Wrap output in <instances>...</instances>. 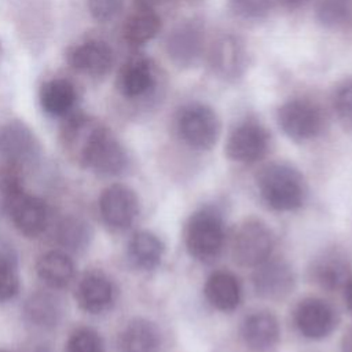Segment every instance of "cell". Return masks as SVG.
Returning <instances> with one entry per match:
<instances>
[{
    "mask_svg": "<svg viewBox=\"0 0 352 352\" xmlns=\"http://www.w3.org/2000/svg\"><path fill=\"white\" fill-rule=\"evenodd\" d=\"M205 29L201 21L191 18L179 22L166 36L165 50L169 59L182 69L192 67L204 54Z\"/></svg>",
    "mask_w": 352,
    "mask_h": 352,
    "instance_id": "obj_9",
    "label": "cell"
},
{
    "mask_svg": "<svg viewBox=\"0 0 352 352\" xmlns=\"http://www.w3.org/2000/svg\"><path fill=\"white\" fill-rule=\"evenodd\" d=\"M36 271L45 286L56 290L66 287L73 280L76 267L66 252L51 250L38 258Z\"/></svg>",
    "mask_w": 352,
    "mask_h": 352,
    "instance_id": "obj_26",
    "label": "cell"
},
{
    "mask_svg": "<svg viewBox=\"0 0 352 352\" xmlns=\"http://www.w3.org/2000/svg\"><path fill=\"white\" fill-rule=\"evenodd\" d=\"M7 216L11 219L15 228L29 238L41 235L50 224L48 205L41 198L28 192L19 197Z\"/></svg>",
    "mask_w": 352,
    "mask_h": 352,
    "instance_id": "obj_18",
    "label": "cell"
},
{
    "mask_svg": "<svg viewBox=\"0 0 352 352\" xmlns=\"http://www.w3.org/2000/svg\"><path fill=\"white\" fill-rule=\"evenodd\" d=\"M309 0H275V3L280 4L282 7L287 8V10H296L302 7L304 4H307Z\"/></svg>",
    "mask_w": 352,
    "mask_h": 352,
    "instance_id": "obj_37",
    "label": "cell"
},
{
    "mask_svg": "<svg viewBox=\"0 0 352 352\" xmlns=\"http://www.w3.org/2000/svg\"><path fill=\"white\" fill-rule=\"evenodd\" d=\"M252 283L257 296L276 301L287 297L293 292L296 275L286 261L270 257L254 267Z\"/></svg>",
    "mask_w": 352,
    "mask_h": 352,
    "instance_id": "obj_12",
    "label": "cell"
},
{
    "mask_svg": "<svg viewBox=\"0 0 352 352\" xmlns=\"http://www.w3.org/2000/svg\"><path fill=\"white\" fill-rule=\"evenodd\" d=\"M22 172L0 165V212L7 214L11 206L25 194Z\"/></svg>",
    "mask_w": 352,
    "mask_h": 352,
    "instance_id": "obj_29",
    "label": "cell"
},
{
    "mask_svg": "<svg viewBox=\"0 0 352 352\" xmlns=\"http://www.w3.org/2000/svg\"><path fill=\"white\" fill-rule=\"evenodd\" d=\"M204 293L208 302L221 312L236 309L242 300L239 279L232 272L224 270L214 271L208 276Z\"/></svg>",
    "mask_w": 352,
    "mask_h": 352,
    "instance_id": "obj_22",
    "label": "cell"
},
{
    "mask_svg": "<svg viewBox=\"0 0 352 352\" xmlns=\"http://www.w3.org/2000/svg\"><path fill=\"white\" fill-rule=\"evenodd\" d=\"M226 226L221 213L212 206L194 212L184 231V243L188 254L201 263L214 261L223 252Z\"/></svg>",
    "mask_w": 352,
    "mask_h": 352,
    "instance_id": "obj_2",
    "label": "cell"
},
{
    "mask_svg": "<svg viewBox=\"0 0 352 352\" xmlns=\"http://www.w3.org/2000/svg\"><path fill=\"white\" fill-rule=\"evenodd\" d=\"M161 30V18L154 8L136 6V8L128 15L122 34L124 40L133 47L143 45L151 41Z\"/></svg>",
    "mask_w": 352,
    "mask_h": 352,
    "instance_id": "obj_27",
    "label": "cell"
},
{
    "mask_svg": "<svg viewBox=\"0 0 352 352\" xmlns=\"http://www.w3.org/2000/svg\"><path fill=\"white\" fill-rule=\"evenodd\" d=\"M41 158V144L23 121L12 120L0 129V162L18 170L34 166Z\"/></svg>",
    "mask_w": 352,
    "mask_h": 352,
    "instance_id": "obj_4",
    "label": "cell"
},
{
    "mask_svg": "<svg viewBox=\"0 0 352 352\" xmlns=\"http://www.w3.org/2000/svg\"><path fill=\"white\" fill-rule=\"evenodd\" d=\"M176 129L188 147L210 150L220 138L221 122L210 106L201 102H190L179 109Z\"/></svg>",
    "mask_w": 352,
    "mask_h": 352,
    "instance_id": "obj_3",
    "label": "cell"
},
{
    "mask_svg": "<svg viewBox=\"0 0 352 352\" xmlns=\"http://www.w3.org/2000/svg\"><path fill=\"white\" fill-rule=\"evenodd\" d=\"M275 236L267 223L258 219L245 220L232 239V257L242 267H257L271 257Z\"/></svg>",
    "mask_w": 352,
    "mask_h": 352,
    "instance_id": "obj_6",
    "label": "cell"
},
{
    "mask_svg": "<svg viewBox=\"0 0 352 352\" xmlns=\"http://www.w3.org/2000/svg\"><path fill=\"white\" fill-rule=\"evenodd\" d=\"M161 334L155 323L146 318L129 320L118 337V352H158Z\"/></svg>",
    "mask_w": 352,
    "mask_h": 352,
    "instance_id": "obj_24",
    "label": "cell"
},
{
    "mask_svg": "<svg viewBox=\"0 0 352 352\" xmlns=\"http://www.w3.org/2000/svg\"><path fill=\"white\" fill-rule=\"evenodd\" d=\"M309 276L326 290L344 289L352 279V261L340 248L323 249L312 258Z\"/></svg>",
    "mask_w": 352,
    "mask_h": 352,
    "instance_id": "obj_13",
    "label": "cell"
},
{
    "mask_svg": "<svg viewBox=\"0 0 352 352\" xmlns=\"http://www.w3.org/2000/svg\"><path fill=\"white\" fill-rule=\"evenodd\" d=\"M276 121L282 132L292 140L304 143L318 138L324 128L322 109L308 99H290L276 113Z\"/></svg>",
    "mask_w": 352,
    "mask_h": 352,
    "instance_id": "obj_5",
    "label": "cell"
},
{
    "mask_svg": "<svg viewBox=\"0 0 352 352\" xmlns=\"http://www.w3.org/2000/svg\"><path fill=\"white\" fill-rule=\"evenodd\" d=\"M0 265L18 270V252L14 245L3 236H0Z\"/></svg>",
    "mask_w": 352,
    "mask_h": 352,
    "instance_id": "obj_36",
    "label": "cell"
},
{
    "mask_svg": "<svg viewBox=\"0 0 352 352\" xmlns=\"http://www.w3.org/2000/svg\"><path fill=\"white\" fill-rule=\"evenodd\" d=\"M341 352H352V327L342 337Z\"/></svg>",
    "mask_w": 352,
    "mask_h": 352,
    "instance_id": "obj_38",
    "label": "cell"
},
{
    "mask_svg": "<svg viewBox=\"0 0 352 352\" xmlns=\"http://www.w3.org/2000/svg\"><path fill=\"white\" fill-rule=\"evenodd\" d=\"M88 11L98 22H110L122 11L124 0H88Z\"/></svg>",
    "mask_w": 352,
    "mask_h": 352,
    "instance_id": "obj_34",
    "label": "cell"
},
{
    "mask_svg": "<svg viewBox=\"0 0 352 352\" xmlns=\"http://www.w3.org/2000/svg\"><path fill=\"white\" fill-rule=\"evenodd\" d=\"M270 140L267 128L257 120L248 118L231 129L226 143V154L234 162L250 165L265 157Z\"/></svg>",
    "mask_w": 352,
    "mask_h": 352,
    "instance_id": "obj_8",
    "label": "cell"
},
{
    "mask_svg": "<svg viewBox=\"0 0 352 352\" xmlns=\"http://www.w3.org/2000/svg\"><path fill=\"white\" fill-rule=\"evenodd\" d=\"M166 0H136V6H143V7H150L154 8L158 4L165 3Z\"/></svg>",
    "mask_w": 352,
    "mask_h": 352,
    "instance_id": "obj_40",
    "label": "cell"
},
{
    "mask_svg": "<svg viewBox=\"0 0 352 352\" xmlns=\"http://www.w3.org/2000/svg\"><path fill=\"white\" fill-rule=\"evenodd\" d=\"M293 322L298 333L308 340H323L337 327V312L318 297L302 298L293 312Z\"/></svg>",
    "mask_w": 352,
    "mask_h": 352,
    "instance_id": "obj_11",
    "label": "cell"
},
{
    "mask_svg": "<svg viewBox=\"0 0 352 352\" xmlns=\"http://www.w3.org/2000/svg\"><path fill=\"white\" fill-rule=\"evenodd\" d=\"M241 337L249 349L254 352H268L279 341V322L276 316L268 311L252 312L241 324Z\"/></svg>",
    "mask_w": 352,
    "mask_h": 352,
    "instance_id": "obj_19",
    "label": "cell"
},
{
    "mask_svg": "<svg viewBox=\"0 0 352 352\" xmlns=\"http://www.w3.org/2000/svg\"><path fill=\"white\" fill-rule=\"evenodd\" d=\"M76 300L82 311L94 315L103 314L114 304V283L102 271H88L77 283Z\"/></svg>",
    "mask_w": 352,
    "mask_h": 352,
    "instance_id": "obj_16",
    "label": "cell"
},
{
    "mask_svg": "<svg viewBox=\"0 0 352 352\" xmlns=\"http://www.w3.org/2000/svg\"><path fill=\"white\" fill-rule=\"evenodd\" d=\"M275 0H228L234 15L248 21H257L267 16Z\"/></svg>",
    "mask_w": 352,
    "mask_h": 352,
    "instance_id": "obj_33",
    "label": "cell"
},
{
    "mask_svg": "<svg viewBox=\"0 0 352 352\" xmlns=\"http://www.w3.org/2000/svg\"><path fill=\"white\" fill-rule=\"evenodd\" d=\"M65 314L62 300L51 292H36L23 305L25 320L40 330H50L59 324Z\"/></svg>",
    "mask_w": 352,
    "mask_h": 352,
    "instance_id": "obj_21",
    "label": "cell"
},
{
    "mask_svg": "<svg viewBox=\"0 0 352 352\" xmlns=\"http://www.w3.org/2000/svg\"><path fill=\"white\" fill-rule=\"evenodd\" d=\"M94 231L91 224L80 216L63 217L55 230L56 243L69 253L84 252L92 241Z\"/></svg>",
    "mask_w": 352,
    "mask_h": 352,
    "instance_id": "obj_28",
    "label": "cell"
},
{
    "mask_svg": "<svg viewBox=\"0 0 352 352\" xmlns=\"http://www.w3.org/2000/svg\"><path fill=\"white\" fill-rule=\"evenodd\" d=\"M66 60L78 73L102 77L113 66V51L107 43L100 40H87L69 48Z\"/></svg>",
    "mask_w": 352,
    "mask_h": 352,
    "instance_id": "obj_17",
    "label": "cell"
},
{
    "mask_svg": "<svg viewBox=\"0 0 352 352\" xmlns=\"http://www.w3.org/2000/svg\"><path fill=\"white\" fill-rule=\"evenodd\" d=\"M76 102V87L66 78H51L40 88L41 109L51 117L70 116Z\"/></svg>",
    "mask_w": 352,
    "mask_h": 352,
    "instance_id": "obj_25",
    "label": "cell"
},
{
    "mask_svg": "<svg viewBox=\"0 0 352 352\" xmlns=\"http://www.w3.org/2000/svg\"><path fill=\"white\" fill-rule=\"evenodd\" d=\"M30 352H52V349L48 348L47 345H38V346H36L34 349H32Z\"/></svg>",
    "mask_w": 352,
    "mask_h": 352,
    "instance_id": "obj_41",
    "label": "cell"
},
{
    "mask_svg": "<svg viewBox=\"0 0 352 352\" xmlns=\"http://www.w3.org/2000/svg\"><path fill=\"white\" fill-rule=\"evenodd\" d=\"M165 246L160 236L147 230L136 231L126 243V258L132 267L140 271L155 270L162 257Z\"/></svg>",
    "mask_w": 352,
    "mask_h": 352,
    "instance_id": "obj_23",
    "label": "cell"
},
{
    "mask_svg": "<svg viewBox=\"0 0 352 352\" xmlns=\"http://www.w3.org/2000/svg\"><path fill=\"white\" fill-rule=\"evenodd\" d=\"M102 126V122L87 114H70L60 132V140L65 151L80 164Z\"/></svg>",
    "mask_w": 352,
    "mask_h": 352,
    "instance_id": "obj_20",
    "label": "cell"
},
{
    "mask_svg": "<svg viewBox=\"0 0 352 352\" xmlns=\"http://www.w3.org/2000/svg\"><path fill=\"white\" fill-rule=\"evenodd\" d=\"M316 16L324 26L337 28L346 22L349 8L345 0H322L316 7Z\"/></svg>",
    "mask_w": 352,
    "mask_h": 352,
    "instance_id": "obj_32",
    "label": "cell"
},
{
    "mask_svg": "<svg viewBox=\"0 0 352 352\" xmlns=\"http://www.w3.org/2000/svg\"><path fill=\"white\" fill-rule=\"evenodd\" d=\"M344 298H345V302H346L348 308L352 311V279L344 287Z\"/></svg>",
    "mask_w": 352,
    "mask_h": 352,
    "instance_id": "obj_39",
    "label": "cell"
},
{
    "mask_svg": "<svg viewBox=\"0 0 352 352\" xmlns=\"http://www.w3.org/2000/svg\"><path fill=\"white\" fill-rule=\"evenodd\" d=\"M18 270L0 265V304L12 300L19 292Z\"/></svg>",
    "mask_w": 352,
    "mask_h": 352,
    "instance_id": "obj_35",
    "label": "cell"
},
{
    "mask_svg": "<svg viewBox=\"0 0 352 352\" xmlns=\"http://www.w3.org/2000/svg\"><path fill=\"white\" fill-rule=\"evenodd\" d=\"M157 85V72L151 59L136 55L120 69L117 88L125 99L136 100L148 96Z\"/></svg>",
    "mask_w": 352,
    "mask_h": 352,
    "instance_id": "obj_15",
    "label": "cell"
},
{
    "mask_svg": "<svg viewBox=\"0 0 352 352\" xmlns=\"http://www.w3.org/2000/svg\"><path fill=\"white\" fill-rule=\"evenodd\" d=\"M66 352H104V342L96 330L80 327L70 334L66 342Z\"/></svg>",
    "mask_w": 352,
    "mask_h": 352,
    "instance_id": "obj_30",
    "label": "cell"
},
{
    "mask_svg": "<svg viewBox=\"0 0 352 352\" xmlns=\"http://www.w3.org/2000/svg\"><path fill=\"white\" fill-rule=\"evenodd\" d=\"M256 184L263 202L276 212L300 209L307 199V182L301 172L287 162H271L261 168Z\"/></svg>",
    "mask_w": 352,
    "mask_h": 352,
    "instance_id": "obj_1",
    "label": "cell"
},
{
    "mask_svg": "<svg viewBox=\"0 0 352 352\" xmlns=\"http://www.w3.org/2000/svg\"><path fill=\"white\" fill-rule=\"evenodd\" d=\"M333 107L341 126L352 133V80L341 82L333 95Z\"/></svg>",
    "mask_w": 352,
    "mask_h": 352,
    "instance_id": "obj_31",
    "label": "cell"
},
{
    "mask_svg": "<svg viewBox=\"0 0 352 352\" xmlns=\"http://www.w3.org/2000/svg\"><path fill=\"white\" fill-rule=\"evenodd\" d=\"M0 352H10V351H6V349H0Z\"/></svg>",
    "mask_w": 352,
    "mask_h": 352,
    "instance_id": "obj_42",
    "label": "cell"
},
{
    "mask_svg": "<svg viewBox=\"0 0 352 352\" xmlns=\"http://www.w3.org/2000/svg\"><path fill=\"white\" fill-rule=\"evenodd\" d=\"M209 62L219 78L234 81L243 76L248 67L246 47L239 37L224 34L212 44Z\"/></svg>",
    "mask_w": 352,
    "mask_h": 352,
    "instance_id": "obj_14",
    "label": "cell"
},
{
    "mask_svg": "<svg viewBox=\"0 0 352 352\" xmlns=\"http://www.w3.org/2000/svg\"><path fill=\"white\" fill-rule=\"evenodd\" d=\"M80 164L99 176L110 177L118 176L128 169L129 157L122 143L103 125Z\"/></svg>",
    "mask_w": 352,
    "mask_h": 352,
    "instance_id": "obj_7",
    "label": "cell"
},
{
    "mask_svg": "<svg viewBox=\"0 0 352 352\" xmlns=\"http://www.w3.org/2000/svg\"><path fill=\"white\" fill-rule=\"evenodd\" d=\"M99 212L109 228L124 231L135 223L139 214L138 195L125 184H111L99 197Z\"/></svg>",
    "mask_w": 352,
    "mask_h": 352,
    "instance_id": "obj_10",
    "label": "cell"
}]
</instances>
